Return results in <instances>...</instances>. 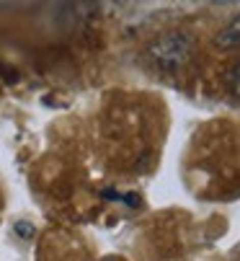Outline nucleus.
<instances>
[{"label": "nucleus", "instance_id": "nucleus-1", "mask_svg": "<svg viewBox=\"0 0 240 261\" xmlns=\"http://www.w3.org/2000/svg\"><path fill=\"white\" fill-rule=\"evenodd\" d=\"M194 55V39L183 31H171V34H163L160 39H155L150 44V57L160 65V67H181L191 60Z\"/></svg>", "mask_w": 240, "mask_h": 261}, {"label": "nucleus", "instance_id": "nucleus-3", "mask_svg": "<svg viewBox=\"0 0 240 261\" xmlns=\"http://www.w3.org/2000/svg\"><path fill=\"white\" fill-rule=\"evenodd\" d=\"M13 230H16L21 238H34V233H36V228L31 225V222H23V220H18V222H16Z\"/></svg>", "mask_w": 240, "mask_h": 261}, {"label": "nucleus", "instance_id": "nucleus-2", "mask_svg": "<svg viewBox=\"0 0 240 261\" xmlns=\"http://www.w3.org/2000/svg\"><path fill=\"white\" fill-rule=\"evenodd\" d=\"M217 47H220V49H237V47H240V16L232 18L225 31H220Z\"/></svg>", "mask_w": 240, "mask_h": 261}]
</instances>
